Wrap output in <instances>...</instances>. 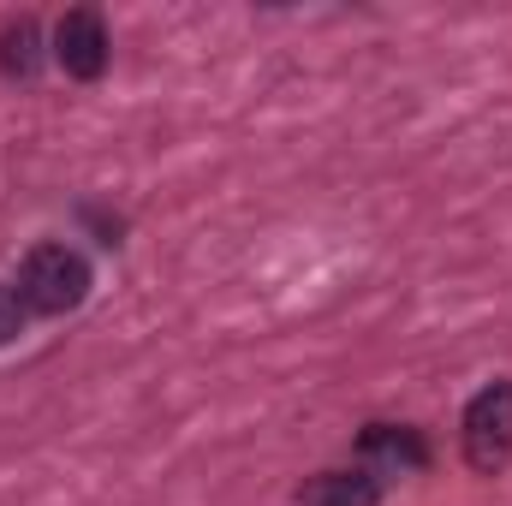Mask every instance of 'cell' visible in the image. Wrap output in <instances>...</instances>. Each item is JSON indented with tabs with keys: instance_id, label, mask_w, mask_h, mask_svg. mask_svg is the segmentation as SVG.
I'll use <instances>...</instances> for the list:
<instances>
[{
	"instance_id": "6",
	"label": "cell",
	"mask_w": 512,
	"mask_h": 506,
	"mask_svg": "<svg viewBox=\"0 0 512 506\" xmlns=\"http://www.w3.org/2000/svg\"><path fill=\"white\" fill-rule=\"evenodd\" d=\"M0 72L6 78H36L42 72V30H36V18H12L0 30Z\"/></svg>"
},
{
	"instance_id": "4",
	"label": "cell",
	"mask_w": 512,
	"mask_h": 506,
	"mask_svg": "<svg viewBox=\"0 0 512 506\" xmlns=\"http://www.w3.org/2000/svg\"><path fill=\"white\" fill-rule=\"evenodd\" d=\"M358 459H364V471L382 483V477L423 471V465H429V447H423V435L405 429V423H370V429L358 435Z\"/></svg>"
},
{
	"instance_id": "1",
	"label": "cell",
	"mask_w": 512,
	"mask_h": 506,
	"mask_svg": "<svg viewBox=\"0 0 512 506\" xmlns=\"http://www.w3.org/2000/svg\"><path fill=\"white\" fill-rule=\"evenodd\" d=\"M18 298L36 316H72L90 298V262L72 245H36L18 268Z\"/></svg>"
},
{
	"instance_id": "7",
	"label": "cell",
	"mask_w": 512,
	"mask_h": 506,
	"mask_svg": "<svg viewBox=\"0 0 512 506\" xmlns=\"http://www.w3.org/2000/svg\"><path fill=\"white\" fill-rule=\"evenodd\" d=\"M24 316H30L24 298H18L12 286H0V346H12V340L24 334Z\"/></svg>"
},
{
	"instance_id": "3",
	"label": "cell",
	"mask_w": 512,
	"mask_h": 506,
	"mask_svg": "<svg viewBox=\"0 0 512 506\" xmlns=\"http://www.w3.org/2000/svg\"><path fill=\"white\" fill-rule=\"evenodd\" d=\"M54 60L66 66V78L78 84H96L114 60V36H108V18L96 6H72L60 24H54Z\"/></svg>"
},
{
	"instance_id": "5",
	"label": "cell",
	"mask_w": 512,
	"mask_h": 506,
	"mask_svg": "<svg viewBox=\"0 0 512 506\" xmlns=\"http://www.w3.org/2000/svg\"><path fill=\"white\" fill-rule=\"evenodd\" d=\"M304 506H376L382 501V483L358 465V471H316L304 489H298Z\"/></svg>"
},
{
	"instance_id": "2",
	"label": "cell",
	"mask_w": 512,
	"mask_h": 506,
	"mask_svg": "<svg viewBox=\"0 0 512 506\" xmlns=\"http://www.w3.org/2000/svg\"><path fill=\"white\" fill-rule=\"evenodd\" d=\"M459 441H465V465L477 477L507 471V459H512V381H489L483 393H471Z\"/></svg>"
}]
</instances>
